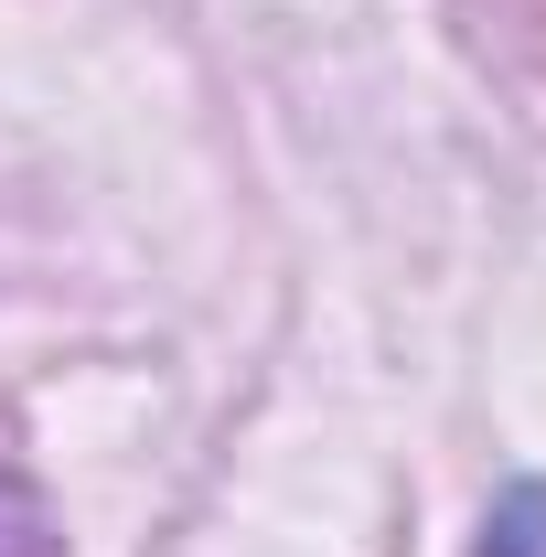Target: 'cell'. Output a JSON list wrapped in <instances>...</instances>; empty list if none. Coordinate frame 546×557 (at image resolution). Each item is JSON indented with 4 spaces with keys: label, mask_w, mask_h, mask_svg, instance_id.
Masks as SVG:
<instances>
[{
    "label": "cell",
    "mask_w": 546,
    "mask_h": 557,
    "mask_svg": "<svg viewBox=\"0 0 546 557\" xmlns=\"http://www.w3.org/2000/svg\"><path fill=\"white\" fill-rule=\"evenodd\" d=\"M482 557H546V493H514V504L493 515V547Z\"/></svg>",
    "instance_id": "1"
}]
</instances>
